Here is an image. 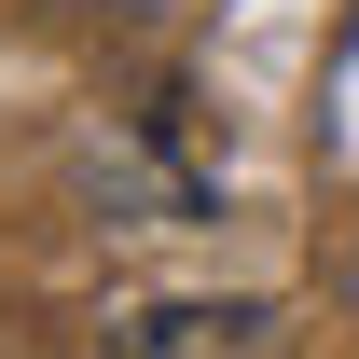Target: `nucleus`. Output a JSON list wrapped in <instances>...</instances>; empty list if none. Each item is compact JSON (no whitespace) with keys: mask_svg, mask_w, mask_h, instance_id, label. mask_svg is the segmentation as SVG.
Wrapping results in <instances>:
<instances>
[{"mask_svg":"<svg viewBox=\"0 0 359 359\" xmlns=\"http://www.w3.org/2000/svg\"><path fill=\"white\" fill-rule=\"evenodd\" d=\"M111 359H290L276 304H138L111 318Z\"/></svg>","mask_w":359,"mask_h":359,"instance_id":"f257e3e1","label":"nucleus"},{"mask_svg":"<svg viewBox=\"0 0 359 359\" xmlns=\"http://www.w3.org/2000/svg\"><path fill=\"white\" fill-rule=\"evenodd\" d=\"M69 14H125V28H152V14H180V0H69Z\"/></svg>","mask_w":359,"mask_h":359,"instance_id":"f03ea898","label":"nucleus"}]
</instances>
